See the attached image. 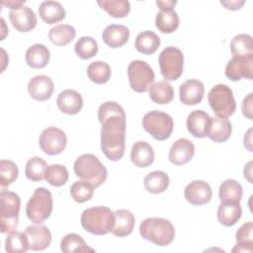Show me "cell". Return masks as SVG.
<instances>
[{
	"label": "cell",
	"mask_w": 253,
	"mask_h": 253,
	"mask_svg": "<svg viewBox=\"0 0 253 253\" xmlns=\"http://www.w3.org/2000/svg\"><path fill=\"white\" fill-rule=\"evenodd\" d=\"M154 157L155 153L152 146L144 140L136 141L131 147V162L139 168H145L151 165L154 161Z\"/></svg>",
	"instance_id": "23"
},
{
	"label": "cell",
	"mask_w": 253,
	"mask_h": 253,
	"mask_svg": "<svg viewBox=\"0 0 253 253\" xmlns=\"http://www.w3.org/2000/svg\"><path fill=\"white\" fill-rule=\"evenodd\" d=\"M211 109L217 117L227 118L233 115L236 109V102L232 90L225 84H216L208 95Z\"/></svg>",
	"instance_id": "7"
},
{
	"label": "cell",
	"mask_w": 253,
	"mask_h": 253,
	"mask_svg": "<svg viewBox=\"0 0 253 253\" xmlns=\"http://www.w3.org/2000/svg\"><path fill=\"white\" fill-rule=\"evenodd\" d=\"M242 195V186L233 179L223 181L218 189V197L221 202H240Z\"/></svg>",
	"instance_id": "34"
},
{
	"label": "cell",
	"mask_w": 253,
	"mask_h": 253,
	"mask_svg": "<svg viewBox=\"0 0 253 253\" xmlns=\"http://www.w3.org/2000/svg\"><path fill=\"white\" fill-rule=\"evenodd\" d=\"M148 91L150 99L159 105L168 104L174 98V89L167 81H158L153 83Z\"/></svg>",
	"instance_id": "31"
},
{
	"label": "cell",
	"mask_w": 253,
	"mask_h": 253,
	"mask_svg": "<svg viewBox=\"0 0 253 253\" xmlns=\"http://www.w3.org/2000/svg\"><path fill=\"white\" fill-rule=\"evenodd\" d=\"M252 97H253V94L252 93H249L244 99H243V102H242V106H241V109H242V114L244 115V117H246L248 120H252L253 117H252Z\"/></svg>",
	"instance_id": "45"
},
{
	"label": "cell",
	"mask_w": 253,
	"mask_h": 253,
	"mask_svg": "<svg viewBox=\"0 0 253 253\" xmlns=\"http://www.w3.org/2000/svg\"><path fill=\"white\" fill-rule=\"evenodd\" d=\"M127 76L130 88L138 93L148 91L155 79L154 72L150 65L140 59L132 60L128 64Z\"/></svg>",
	"instance_id": "9"
},
{
	"label": "cell",
	"mask_w": 253,
	"mask_h": 253,
	"mask_svg": "<svg viewBox=\"0 0 253 253\" xmlns=\"http://www.w3.org/2000/svg\"><path fill=\"white\" fill-rule=\"evenodd\" d=\"M94 186L85 181L80 180L73 183L70 187V195L72 199L77 203H85L89 201L94 194Z\"/></svg>",
	"instance_id": "42"
},
{
	"label": "cell",
	"mask_w": 253,
	"mask_h": 253,
	"mask_svg": "<svg viewBox=\"0 0 253 253\" xmlns=\"http://www.w3.org/2000/svg\"><path fill=\"white\" fill-rule=\"evenodd\" d=\"M74 172L77 177L91 183L95 188L101 186L107 179L108 171L98 157L85 153L74 162Z\"/></svg>",
	"instance_id": "4"
},
{
	"label": "cell",
	"mask_w": 253,
	"mask_h": 253,
	"mask_svg": "<svg viewBox=\"0 0 253 253\" xmlns=\"http://www.w3.org/2000/svg\"><path fill=\"white\" fill-rule=\"evenodd\" d=\"M0 201H1V209H0L1 232L6 234L14 231L19 224V212H20L21 200L16 193L2 190L0 193Z\"/></svg>",
	"instance_id": "6"
},
{
	"label": "cell",
	"mask_w": 253,
	"mask_h": 253,
	"mask_svg": "<svg viewBox=\"0 0 253 253\" xmlns=\"http://www.w3.org/2000/svg\"><path fill=\"white\" fill-rule=\"evenodd\" d=\"M245 1L244 0H241V1H236V0H229V1H220V4L223 5L226 9H229V10H238L240 9L243 5H244Z\"/></svg>",
	"instance_id": "46"
},
{
	"label": "cell",
	"mask_w": 253,
	"mask_h": 253,
	"mask_svg": "<svg viewBox=\"0 0 253 253\" xmlns=\"http://www.w3.org/2000/svg\"><path fill=\"white\" fill-rule=\"evenodd\" d=\"M211 117L203 110L191 112L187 118V129L195 137L203 138L207 136Z\"/></svg>",
	"instance_id": "22"
},
{
	"label": "cell",
	"mask_w": 253,
	"mask_h": 253,
	"mask_svg": "<svg viewBox=\"0 0 253 253\" xmlns=\"http://www.w3.org/2000/svg\"><path fill=\"white\" fill-rule=\"evenodd\" d=\"M97 3L114 18H124L130 10V4L127 0H99Z\"/></svg>",
	"instance_id": "39"
},
{
	"label": "cell",
	"mask_w": 253,
	"mask_h": 253,
	"mask_svg": "<svg viewBox=\"0 0 253 253\" xmlns=\"http://www.w3.org/2000/svg\"><path fill=\"white\" fill-rule=\"evenodd\" d=\"M243 141H244V146H246L249 151H252V147H251V128L248 129L247 133L244 135Z\"/></svg>",
	"instance_id": "49"
},
{
	"label": "cell",
	"mask_w": 253,
	"mask_h": 253,
	"mask_svg": "<svg viewBox=\"0 0 253 253\" xmlns=\"http://www.w3.org/2000/svg\"><path fill=\"white\" fill-rule=\"evenodd\" d=\"M144 188L151 194H160L169 186V177L163 171H152L148 173L143 180Z\"/></svg>",
	"instance_id": "32"
},
{
	"label": "cell",
	"mask_w": 253,
	"mask_h": 253,
	"mask_svg": "<svg viewBox=\"0 0 253 253\" xmlns=\"http://www.w3.org/2000/svg\"><path fill=\"white\" fill-rule=\"evenodd\" d=\"M9 19L12 26L19 32H29L33 30L38 23L35 12L28 6H23L16 10H10Z\"/></svg>",
	"instance_id": "15"
},
{
	"label": "cell",
	"mask_w": 253,
	"mask_h": 253,
	"mask_svg": "<svg viewBox=\"0 0 253 253\" xmlns=\"http://www.w3.org/2000/svg\"><path fill=\"white\" fill-rule=\"evenodd\" d=\"M47 169H48V165L46 161L39 156H35L30 158L27 161L25 174L29 180L34 182H39L45 178Z\"/></svg>",
	"instance_id": "35"
},
{
	"label": "cell",
	"mask_w": 253,
	"mask_h": 253,
	"mask_svg": "<svg viewBox=\"0 0 253 253\" xmlns=\"http://www.w3.org/2000/svg\"><path fill=\"white\" fill-rule=\"evenodd\" d=\"M134 215L128 210L121 209L115 212V223L112 233L118 237L129 235L134 227Z\"/></svg>",
	"instance_id": "24"
},
{
	"label": "cell",
	"mask_w": 253,
	"mask_h": 253,
	"mask_svg": "<svg viewBox=\"0 0 253 253\" xmlns=\"http://www.w3.org/2000/svg\"><path fill=\"white\" fill-rule=\"evenodd\" d=\"M253 54L232 56L225 66L224 74L231 81H238L241 78L252 79Z\"/></svg>",
	"instance_id": "12"
},
{
	"label": "cell",
	"mask_w": 253,
	"mask_h": 253,
	"mask_svg": "<svg viewBox=\"0 0 253 253\" xmlns=\"http://www.w3.org/2000/svg\"><path fill=\"white\" fill-rule=\"evenodd\" d=\"M26 3L25 0H22V1H15V0H9V1H1V4L10 8L11 10H16V9H19L21 7L24 6V4Z\"/></svg>",
	"instance_id": "47"
},
{
	"label": "cell",
	"mask_w": 253,
	"mask_h": 253,
	"mask_svg": "<svg viewBox=\"0 0 253 253\" xmlns=\"http://www.w3.org/2000/svg\"><path fill=\"white\" fill-rule=\"evenodd\" d=\"M56 105L60 112L67 115H76L83 107V99L77 91L65 89L59 93L56 99Z\"/></svg>",
	"instance_id": "19"
},
{
	"label": "cell",
	"mask_w": 253,
	"mask_h": 253,
	"mask_svg": "<svg viewBox=\"0 0 253 253\" xmlns=\"http://www.w3.org/2000/svg\"><path fill=\"white\" fill-rule=\"evenodd\" d=\"M232 131V126L229 120L221 117H211L207 136L214 142L226 141Z\"/></svg>",
	"instance_id": "20"
},
{
	"label": "cell",
	"mask_w": 253,
	"mask_h": 253,
	"mask_svg": "<svg viewBox=\"0 0 253 253\" xmlns=\"http://www.w3.org/2000/svg\"><path fill=\"white\" fill-rule=\"evenodd\" d=\"M25 234L29 242V247L33 251L44 250L51 242V232L43 224L28 226Z\"/></svg>",
	"instance_id": "14"
},
{
	"label": "cell",
	"mask_w": 253,
	"mask_h": 253,
	"mask_svg": "<svg viewBox=\"0 0 253 253\" xmlns=\"http://www.w3.org/2000/svg\"><path fill=\"white\" fill-rule=\"evenodd\" d=\"M160 42V38L154 32L144 31L136 36L134 46L140 53L152 54L157 50Z\"/></svg>",
	"instance_id": "29"
},
{
	"label": "cell",
	"mask_w": 253,
	"mask_h": 253,
	"mask_svg": "<svg viewBox=\"0 0 253 253\" xmlns=\"http://www.w3.org/2000/svg\"><path fill=\"white\" fill-rule=\"evenodd\" d=\"M53 208L51 193L43 188H37L27 203L26 213L34 223H42L51 214Z\"/></svg>",
	"instance_id": "5"
},
{
	"label": "cell",
	"mask_w": 253,
	"mask_h": 253,
	"mask_svg": "<svg viewBox=\"0 0 253 253\" xmlns=\"http://www.w3.org/2000/svg\"><path fill=\"white\" fill-rule=\"evenodd\" d=\"M82 227L95 235L112 232L115 223V212L108 207H93L83 211L80 217Z\"/></svg>",
	"instance_id": "2"
},
{
	"label": "cell",
	"mask_w": 253,
	"mask_h": 253,
	"mask_svg": "<svg viewBox=\"0 0 253 253\" xmlns=\"http://www.w3.org/2000/svg\"><path fill=\"white\" fill-rule=\"evenodd\" d=\"M142 126L156 140H165L173 131L174 122L170 115L154 110L143 116Z\"/></svg>",
	"instance_id": "8"
},
{
	"label": "cell",
	"mask_w": 253,
	"mask_h": 253,
	"mask_svg": "<svg viewBox=\"0 0 253 253\" xmlns=\"http://www.w3.org/2000/svg\"><path fill=\"white\" fill-rule=\"evenodd\" d=\"M142 238L158 246H166L173 242L175 237L174 225L166 218L148 217L139 225Z\"/></svg>",
	"instance_id": "3"
},
{
	"label": "cell",
	"mask_w": 253,
	"mask_h": 253,
	"mask_svg": "<svg viewBox=\"0 0 253 253\" xmlns=\"http://www.w3.org/2000/svg\"><path fill=\"white\" fill-rule=\"evenodd\" d=\"M39 14L43 22L47 24H54L62 21L65 18L66 12L59 2L47 0L40 4Z\"/></svg>",
	"instance_id": "26"
},
{
	"label": "cell",
	"mask_w": 253,
	"mask_h": 253,
	"mask_svg": "<svg viewBox=\"0 0 253 253\" xmlns=\"http://www.w3.org/2000/svg\"><path fill=\"white\" fill-rule=\"evenodd\" d=\"M19 170L16 163L12 160L2 159L0 161V184L1 187H8L18 178Z\"/></svg>",
	"instance_id": "44"
},
{
	"label": "cell",
	"mask_w": 253,
	"mask_h": 253,
	"mask_svg": "<svg viewBox=\"0 0 253 253\" xmlns=\"http://www.w3.org/2000/svg\"><path fill=\"white\" fill-rule=\"evenodd\" d=\"M29 242L25 232L12 231L5 240V251L8 253H24L29 250Z\"/></svg>",
	"instance_id": "40"
},
{
	"label": "cell",
	"mask_w": 253,
	"mask_h": 253,
	"mask_svg": "<svg viewBox=\"0 0 253 253\" xmlns=\"http://www.w3.org/2000/svg\"><path fill=\"white\" fill-rule=\"evenodd\" d=\"M236 246L232 252L251 253L253 249V223L251 221L242 224L236 232Z\"/></svg>",
	"instance_id": "33"
},
{
	"label": "cell",
	"mask_w": 253,
	"mask_h": 253,
	"mask_svg": "<svg viewBox=\"0 0 253 253\" xmlns=\"http://www.w3.org/2000/svg\"><path fill=\"white\" fill-rule=\"evenodd\" d=\"M68 177L69 174L65 166L61 164H52L48 166L44 179L51 186L60 187L67 182Z\"/></svg>",
	"instance_id": "43"
},
{
	"label": "cell",
	"mask_w": 253,
	"mask_h": 253,
	"mask_svg": "<svg viewBox=\"0 0 253 253\" xmlns=\"http://www.w3.org/2000/svg\"><path fill=\"white\" fill-rule=\"evenodd\" d=\"M195 154V145L188 138L177 139L170 147L168 158L174 165H184L188 163Z\"/></svg>",
	"instance_id": "16"
},
{
	"label": "cell",
	"mask_w": 253,
	"mask_h": 253,
	"mask_svg": "<svg viewBox=\"0 0 253 253\" xmlns=\"http://www.w3.org/2000/svg\"><path fill=\"white\" fill-rule=\"evenodd\" d=\"M160 71L167 81L177 80L183 73L184 55L176 46H167L159 54Z\"/></svg>",
	"instance_id": "10"
},
{
	"label": "cell",
	"mask_w": 253,
	"mask_h": 253,
	"mask_svg": "<svg viewBox=\"0 0 253 253\" xmlns=\"http://www.w3.org/2000/svg\"><path fill=\"white\" fill-rule=\"evenodd\" d=\"M242 214L239 202H221L217 208V219L224 226L234 225Z\"/></svg>",
	"instance_id": "25"
},
{
	"label": "cell",
	"mask_w": 253,
	"mask_h": 253,
	"mask_svg": "<svg viewBox=\"0 0 253 253\" xmlns=\"http://www.w3.org/2000/svg\"><path fill=\"white\" fill-rule=\"evenodd\" d=\"M102 39L104 42L111 48L121 47L128 41L129 30L126 26L112 24L104 29Z\"/></svg>",
	"instance_id": "21"
},
{
	"label": "cell",
	"mask_w": 253,
	"mask_h": 253,
	"mask_svg": "<svg viewBox=\"0 0 253 253\" xmlns=\"http://www.w3.org/2000/svg\"><path fill=\"white\" fill-rule=\"evenodd\" d=\"M179 16L173 8L160 9V12L156 15L155 26L164 34H171L179 27Z\"/></svg>",
	"instance_id": "28"
},
{
	"label": "cell",
	"mask_w": 253,
	"mask_h": 253,
	"mask_svg": "<svg viewBox=\"0 0 253 253\" xmlns=\"http://www.w3.org/2000/svg\"><path fill=\"white\" fill-rule=\"evenodd\" d=\"M50 53L48 48L42 43L31 45L26 51V62L32 68H43L49 61Z\"/></svg>",
	"instance_id": "27"
},
{
	"label": "cell",
	"mask_w": 253,
	"mask_h": 253,
	"mask_svg": "<svg viewBox=\"0 0 253 253\" xmlns=\"http://www.w3.org/2000/svg\"><path fill=\"white\" fill-rule=\"evenodd\" d=\"M180 100L184 105L193 106L199 104L205 95V86L198 79H189L179 88Z\"/></svg>",
	"instance_id": "17"
},
{
	"label": "cell",
	"mask_w": 253,
	"mask_h": 253,
	"mask_svg": "<svg viewBox=\"0 0 253 253\" xmlns=\"http://www.w3.org/2000/svg\"><path fill=\"white\" fill-rule=\"evenodd\" d=\"M66 143V134L62 129L58 127H46L40 134V147L47 155H56L61 153L65 149Z\"/></svg>",
	"instance_id": "11"
},
{
	"label": "cell",
	"mask_w": 253,
	"mask_h": 253,
	"mask_svg": "<svg viewBox=\"0 0 253 253\" xmlns=\"http://www.w3.org/2000/svg\"><path fill=\"white\" fill-rule=\"evenodd\" d=\"M53 82L46 75L34 76L28 83L30 96L37 101H45L50 98L53 92Z\"/></svg>",
	"instance_id": "18"
},
{
	"label": "cell",
	"mask_w": 253,
	"mask_h": 253,
	"mask_svg": "<svg viewBox=\"0 0 253 253\" xmlns=\"http://www.w3.org/2000/svg\"><path fill=\"white\" fill-rule=\"evenodd\" d=\"M186 200L193 206H202L208 204L212 196L211 186L203 180H195L189 183L185 190Z\"/></svg>",
	"instance_id": "13"
},
{
	"label": "cell",
	"mask_w": 253,
	"mask_h": 253,
	"mask_svg": "<svg viewBox=\"0 0 253 253\" xmlns=\"http://www.w3.org/2000/svg\"><path fill=\"white\" fill-rule=\"evenodd\" d=\"M75 53L82 59H89L98 52V43L92 37H81L74 45Z\"/></svg>",
	"instance_id": "41"
},
{
	"label": "cell",
	"mask_w": 253,
	"mask_h": 253,
	"mask_svg": "<svg viewBox=\"0 0 253 253\" xmlns=\"http://www.w3.org/2000/svg\"><path fill=\"white\" fill-rule=\"evenodd\" d=\"M111 67L105 61L96 60L91 62L87 67V75L89 79L96 84L107 83L111 77Z\"/></svg>",
	"instance_id": "36"
},
{
	"label": "cell",
	"mask_w": 253,
	"mask_h": 253,
	"mask_svg": "<svg viewBox=\"0 0 253 253\" xmlns=\"http://www.w3.org/2000/svg\"><path fill=\"white\" fill-rule=\"evenodd\" d=\"M177 4V1L169 0V1H156V5L160 9H169V8H174V6Z\"/></svg>",
	"instance_id": "48"
},
{
	"label": "cell",
	"mask_w": 253,
	"mask_h": 253,
	"mask_svg": "<svg viewBox=\"0 0 253 253\" xmlns=\"http://www.w3.org/2000/svg\"><path fill=\"white\" fill-rule=\"evenodd\" d=\"M76 36L75 29L66 24H58L52 27L48 32L49 41L55 45H66L72 42Z\"/></svg>",
	"instance_id": "30"
},
{
	"label": "cell",
	"mask_w": 253,
	"mask_h": 253,
	"mask_svg": "<svg viewBox=\"0 0 253 253\" xmlns=\"http://www.w3.org/2000/svg\"><path fill=\"white\" fill-rule=\"evenodd\" d=\"M60 249L64 253L94 252V249L89 247L85 240L76 233L66 234L60 241Z\"/></svg>",
	"instance_id": "37"
},
{
	"label": "cell",
	"mask_w": 253,
	"mask_h": 253,
	"mask_svg": "<svg viewBox=\"0 0 253 253\" xmlns=\"http://www.w3.org/2000/svg\"><path fill=\"white\" fill-rule=\"evenodd\" d=\"M230 51L233 56L253 54V39L248 34H239L230 42Z\"/></svg>",
	"instance_id": "38"
},
{
	"label": "cell",
	"mask_w": 253,
	"mask_h": 253,
	"mask_svg": "<svg viewBox=\"0 0 253 253\" xmlns=\"http://www.w3.org/2000/svg\"><path fill=\"white\" fill-rule=\"evenodd\" d=\"M101 127V149L112 160H121L126 148V114L121 105L108 101L98 109Z\"/></svg>",
	"instance_id": "1"
}]
</instances>
